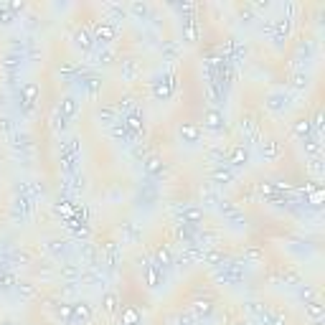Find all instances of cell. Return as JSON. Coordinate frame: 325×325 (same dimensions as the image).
I'll return each instance as SVG.
<instances>
[{
  "label": "cell",
  "instance_id": "cell-1",
  "mask_svg": "<svg viewBox=\"0 0 325 325\" xmlns=\"http://www.w3.org/2000/svg\"><path fill=\"white\" fill-rule=\"evenodd\" d=\"M264 107L269 112H277V115H282L287 107H290V94L285 89H272L267 97H264Z\"/></svg>",
  "mask_w": 325,
  "mask_h": 325
},
{
  "label": "cell",
  "instance_id": "cell-2",
  "mask_svg": "<svg viewBox=\"0 0 325 325\" xmlns=\"http://www.w3.org/2000/svg\"><path fill=\"white\" fill-rule=\"evenodd\" d=\"M102 282H104V277L97 267H86L79 274V285H84V287H94V285H102Z\"/></svg>",
  "mask_w": 325,
  "mask_h": 325
},
{
  "label": "cell",
  "instance_id": "cell-3",
  "mask_svg": "<svg viewBox=\"0 0 325 325\" xmlns=\"http://www.w3.org/2000/svg\"><path fill=\"white\" fill-rule=\"evenodd\" d=\"M279 153H282V145H279L277 140H262L259 142V155H262L264 160H274V158H279Z\"/></svg>",
  "mask_w": 325,
  "mask_h": 325
},
{
  "label": "cell",
  "instance_id": "cell-4",
  "mask_svg": "<svg viewBox=\"0 0 325 325\" xmlns=\"http://www.w3.org/2000/svg\"><path fill=\"white\" fill-rule=\"evenodd\" d=\"M120 76H122L125 81H135V79L140 76V61H137V59H127V61H122Z\"/></svg>",
  "mask_w": 325,
  "mask_h": 325
},
{
  "label": "cell",
  "instance_id": "cell-5",
  "mask_svg": "<svg viewBox=\"0 0 325 325\" xmlns=\"http://www.w3.org/2000/svg\"><path fill=\"white\" fill-rule=\"evenodd\" d=\"M117 36V28L112 23H107V20H102V23L97 26V41L102 43V46H110V43L115 41Z\"/></svg>",
  "mask_w": 325,
  "mask_h": 325
},
{
  "label": "cell",
  "instance_id": "cell-6",
  "mask_svg": "<svg viewBox=\"0 0 325 325\" xmlns=\"http://www.w3.org/2000/svg\"><path fill=\"white\" fill-rule=\"evenodd\" d=\"M102 10L107 13V23H112V26L117 23V20H125V18H127V10H125L120 3H104Z\"/></svg>",
  "mask_w": 325,
  "mask_h": 325
},
{
  "label": "cell",
  "instance_id": "cell-7",
  "mask_svg": "<svg viewBox=\"0 0 325 325\" xmlns=\"http://www.w3.org/2000/svg\"><path fill=\"white\" fill-rule=\"evenodd\" d=\"M211 181H213L216 186H226V183L234 181V170L226 168V165H216V168L211 170Z\"/></svg>",
  "mask_w": 325,
  "mask_h": 325
},
{
  "label": "cell",
  "instance_id": "cell-8",
  "mask_svg": "<svg viewBox=\"0 0 325 325\" xmlns=\"http://www.w3.org/2000/svg\"><path fill=\"white\" fill-rule=\"evenodd\" d=\"M59 274H61L64 282H76V285H79L81 267H79V264H74V262H64V264H61V269H59Z\"/></svg>",
  "mask_w": 325,
  "mask_h": 325
},
{
  "label": "cell",
  "instance_id": "cell-9",
  "mask_svg": "<svg viewBox=\"0 0 325 325\" xmlns=\"http://www.w3.org/2000/svg\"><path fill=\"white\" fill-rule=\"evenodd\" d=\"M239 132H242L244 140H257V122H254V117H242Z\"/></svg>",
  "mask_w": 325,
  "mask_h": 325
},
{
  "label": "cell",
  "instance_id": "cell-10",
  "mask_svg": "<svg viewBox=\"0 0 325 325\" xmlns=\"http://www.w3.org/2000/svg\"><path fill=\"white\" fill-rule=\"evenodd\" d=\"M97 120L102 125H107V127H112L117 122V110H115V107H99V110H97Z\"/></svg>",
  "mask_w": 325,
  "mask_h": 325
},
{
  "label": "cell",
  "instance_id": "cell-11",
  "mask_svg": "<svg viewBox=\"0 0 325 325\" xmlns=\"http://www.w3.org/2000/svg\"><path fill=\"white\" fill-rule=\"evenodd\" d=\"M201 219H203V208H198V206L183 208V224H188V226H196Z\"/></svg>",
  "mask_w": 325,
  "mask_h": 325
},
{
  "label": "cell",
  "instance_id": "cell-12",
  "mask_svg": "<svg viewBox=\"0 0 325 325\" xmlns=\"http://www.w3.org/2000/svg\"><path fill=\"white\" fill-rule=\"evenodd\" d=\"M247 160H249V150L244 145H236L231 150V155H229V163L231 165H247Z\"/></svg>",
  "mask_w": 325,
  "mask_h": 325
},
{
  "label": "cell",
  "instance_id": "cell-13",
  "mask_svg": "<svg viewBox=\"0 0 325 325\" xmlns=\"http://www.w3.org/2000/svg\"><path fill=\"white\" fill-rule=\"evenodd\" d=\"M120 234H125V239H130V242H137L140 236H142L140 226H137V224H132V221H125V224H120Z\"/></svg>",
  "mask_w": 325,
  "mask_h": 325
},
{
  "label": "cell",
  "instance_id": "cell-14",
  "mask_svg": "<svg viewBox=\"0 0 325 325\" xmlns=\"http://www.w3.org/2000/svg\"><path fill=\"white\" fill-rule=\"evenodd\" d=\"M74 43H76L81 51H89V49H92V36H89V31H86V28H79V31L74 33Z\"/></svg>",
  "mask_w": 325,
  "mask_h": 325
},
{
  "label": "cell",
  "instance_id": "cell-15",
  "mask_svg": "<svg viewBox=\"0 0 325 325\" xmlns=\"http://www.w3.org/2000/svg\"><path fill=\"white\" fill-rule=\"evenodd\" d=\"M61 168H64V173H74L76 170V155L69 153L66 147H61Z\"/></svg>",
  "mask_w": 325,
  "mask_h": 325
},
{
  "label": "cell",
  "instance_id": "cell-16",
  "mask_svg": "<svg viewBox=\"0 0 325 325\" xmlns=\"http://www.w3.org/2000/svg\"><path fill=\"white\" fill-rule=\"evenodd\" d=\"M49 252H51L56 259L66 257V254H69V242H66V239H54V242L49 244Z\"/></svg>",
  "mask_w": 325,
  "mask_h": 325
},
{
  "label": "cell",
  "instance_id": "cell-17",
  "mask_svg": "<svg viewBox=\"0 0 325 325\" xmlns=\"http://www.w3.org/2000/svg\"><path fill=\"white\" fill-rule=\"evenodd\" d=\"M292 132H295L300 140H308V135L313 132V125H310V120H297V122L292 125Z\"/></svg>",
  "mask_w": 325,
  "mask_h": 325
},
{
  "label": "cell",
  "instance_id": "cell-18",
  "mask_svg": "<svg viewBox=\"0 0 325 325\" xmlns=\"http://www.w3.org/2000/svg\"><path fill=\"white\" fill-rule=\"evenodd\" d=\"M305 313H308V318H310L313 323H323V305H320L318 300L305 302Z\"/></svg>",
  "mask_w": 325,
  "mask_h": 325
},
{
  "label": "cell",
  "instance_id": "cell-19",
  "mask_svg": "<svg viewBox=\"0 0 325 325\" xmlns=\"http://www.w3.org/2000/svg\"><path fill=\"white\" fill-rule=\"evenodd\" d=\"M125 127H127V132L135 137V132H140V127H142V120H140V112L135 110L132 115H127V120H125Z\"/></svg>",
  "mask_w": 325,
  "mask_h": 325
},
{
  "label": "cell",
  "instance_id": "cell-20",
  "mask_svg": "<svg viewBox=\"0 0 325 325\" xmlns=\"http://www.w3.org/2000/svg\"><path fill=\"white\" fill-rule=\"evenodd\" d=\"M38 97V86L36 84H26L23 92H20V104H33Z\"/></svg>",
  "mask_w": 325,
  "mask_h": 325
},
{
  "label": "cell",
  "instance_id": "cell-21",
  "mask_svg": "<svg viewBox=\"0 0 325 325\" xmlns=\"http://www.w3.org/2000/svg\"><path fill=\"white\" fill-rule=\"evenodd\" d=\"M59 112L64 117H74L76 115V99L74 97H64V102L59 104Z\"/></svg>",
  "mask_w": 325,
  "mask_h": 325
},
{
  "label": "cell",
  "instance_id": "cell-22",
  "mask_svg": "<svg viewBox=\"0 0 325 325\" xmlns=\"http://www.w3.org/2000/svg\"><path fill=\"white\" fill-rule=\"evenodd\" d=\"M181 135H183L188 142H198V137H201V127H198V125H183V127H181Z\"/></svg>",
  "mask_w": 325,
  "mask_h": 325
},
{
  "label": "cell",
  "instance_id": "cell-23",
  "mask_svg": "<svg viewBox=\"0 0 325 325\" xmlns=\"http://www.w3.org/2000/svg\"><path fill=\"white\" fill-rule=\"evenodd\" d=\"M221 125H224L221 112H219V110H208V115H206V127H208V130H221Z\"/></svg>",
  "mask_w": 325,
  "mask_h": 325
},
{
  "label": "cell",
  "instance_id": "cell-24",
  "mask_svg": "<svg viewBox=\"0 0 325 325\" xmlns=\"http://www.w3.org/2000/svg\"><path fill=\"white\" fill-rule=\"evenodd\" d=\"M15 290H18L20 300H33L36 297V285H31V282H15Z\"/></svg>",
  "mask_w": 325,
  "mask_h": 325
},
{
  "label": "cell",
  "instance_id": "cell-25",
  "mask_svg": "<svg viewBox=\"0 0 325 325\" xmlns=\"http://www.w3.org/2000/svg\"><path fill=\"white\" fill-rule=\"evenodd\" d=\"M15 287V277L8 269H0V292H10Z\"/></svg>",
  "mask_w": 325,
  "mask_h": 325
},
{
  "label": "cell",
  "instance_id": "cell-26",
  "mask_svg": "<svg viewBox=\"0 0 325 325\" xmlns=\"http://www.w3.org/2000/svg\"><path fill=\"white\" fill-rule=\"evenodd\" d=\"M160 51H163V56H165V59H170V61H173V59H176V56L181 54V46H178L176 41H163Z\"/></svg>",
  "mask_w": 325,
  "mask_h": 325
},
{
  "label": "cell",
  "instance_id": "cell-27",
  "mask_svg": "<svg viewBox=\"0 0 325 325\" xmlns=\"http://www.w3.org/2000/svg\"><path fill=\"white\" fill-rule=\"evenodd\" d=\"M201 201H203V206H216L219 203V193H216L213 188H208V186H203L201 188Z\"/></svg>",
  "mask_w": 325,
  "mask_h": 325
},
{
  "label": "cell",
  "instance_id": "cell-28",
  "mask_svg": "<svg viewBox=\"0 0 325 325\" xmlns=\"http://www.w3.org/2000/svg\"><path fill=\"white\" fill-rule=\"evenodd\" d=\"M308 84H310V76H308L305 71H295V74H292V89L302 92Z\"/></svg>",
  "mask_w": 325,
  "mask_h": 325
},
{
  "label": "cell",
  "instance_id": "cell-29",
  "mask_svg": "<svg viewBox=\"0 0 325 325\" xmlns=\"http://www.w3.org/2000/svg\"><path fill=\"white\" fill-rule=\"evenodd\" d=\"M155 259H158L155 264H158L160 269H163V267H170V264H173V257H170V252H168L165 247H160V249L155 252Z\"/></svg>",
  "mask_w": 325,
  "mask_h": 325
},
{
  "label": "cell",
  "instance_id": "cell-30",
  "mask_svg": "<svg viewBox=\"0 0 325 325\" xmlns=\"http://www.w3.org/2000/svg\"><path fill=\"white\" fill-rule=\"evenodd\" d=\"M145 170L150 173V176H158V173H163V160H160L158 155L147 158V163H145Z\"/></svg>",
  "mask_w": 325,
  "mask_h": 325
},
{
  "label": "cell",
  "instance_id": "cell-31",
  "mask_svg": "<svg viewBox=\"0 0 325 325\" xmlns=\"http://www.w3.org/2000/svg\"><path fill=\"white\" fill-rule=\"evenodd\" d=\"M51 127L56 130V132H64V130H66V117L59 112V107H56L54 115H51Z\"/></svg>",
  "mask_w": 325,
  "mask_h": 325
},
{
  "label": "cell",
  "instance_id": "cell-32",
  "mask_svg": "<svg viewBox=\"0 0 325 325\" xmlns=\"http://www.w3.org/2000/svg\"><path fill=\"white\" fill-rule=\"evenodd\" d=\"M71 313H74L76 318H81V320H89V318H92V308H89V302H79V305H74V308H71Z\"/></svg>",
  "mask_w": 325,
  "mask_h": 325
},
{
  "label": "cell",
  "instance_id": "cell-33",
  "mask_svg": "<svg viewBox=\"0 0 325 325\" xmlns=\"http://www.w3.org/2000/svg\"><path fill=\"white\" fill-rule=\"evenodd\" d=\"M110 61H115V49L104 46V49L97 51V64H110Z\"/></svg>",
  "mask_w": 325,
  "mask_h": 325
},
{
  "label": "cell",
  "instance_id": "cell-34",
  "mask_svg": "<svg viewBox=\"0 0 325 325\" xmlns=\"http://www.w3.org/2000/svg\"><path fill=\"white\" fill-rule=\"evenodd\" d=\"M117 110H120V112H130V115H132V112H135V97H132V94L122 97V99H120V107H117Z\"/></svg>",
  "mask_w": 325,
  "mask_h": 325
},
{
  "label": "cell",
  "instance_id": "cell-35",
  "mask_svg": "<svg viewBox=\"0 0 325 325\" xmlns=\"http://www.w3.org/2000/svg\"><path fill=\"white\" fill-rule=\"evenodd\" d=\"M213 308H211V302L208 300H196V302H193V313H196V315H208Z\"/></svg>",
  "mask_w": 325,
  "mask_h": 325
},
{
  "label": "cell",
  "instance_id": "cell-36",
  "mask_svg": "<svg viewBox=\"0 0 325 325\" xmlns=\"http://www.w3.org/2000/svg\"><path fill=\"white\" fill-rule=\"evenodd\" d=\"M0 132H3V135H13L15 132V122L10 117H0Z\"/></svg>",
  "mask_w": 325,
  "mask_h": 325
},
{
  "label": "cell",
  "instance_id": "cell-37",
  "mask_svg": "<svg viewBox=\"0 0 325 325\" xmlns=\"http://www.w3.org/2000/svg\"><path fill=\"white\" fill-rule=\"evenodd\" d=\"M104 310H107V313H115V310H117V295L110 292V295L104 297Z\"/></svg>",
  "mask_w": 325,
  "mask_h": 325
},
{
  "label": "cell",
  "instance_id": "cell-38",
  "mask_svg": "<svg viewBox=\"0 0 325 325\" xmlns=\"http://www.w3.org/2000/svg\"><path fill=\"white\" fill-rule=\"evenodd\" d=\"M130 13H135L137 18H145L147 15V5L145 3H132V5H130Z\"/></svg>",
  "mask_w": 325,
  "mask_h": 325
},
{
  "label": "cell",
  "instance_id": "cell-39",
  "mask_svg": "<svg viewBox=\"0 0 325 325\" xmlns=\"http://www.w3.org/2000/svg\"><path fill=\"white\" fill-rule=\"evenodd\" d=\"M300 297L305 300V302H313V297H315V290H313V287H308V285H305V287H300Z\"/></svg>",
  "mask_w": 325,
  "mask_h": 325
},
{
  "label": "cell",
  "instance_id": "cell-40",
  "mask_svg": "<svg viewBox=\"0 0 325 325\" xmlns=\"http://www.w3.org/2000/svg\"><path fill=\"white\" fill-rule=\"evenodd\" d=\"M302 142H305V147H308V153H320V145H318V140H302Z\"/></svg>",
  "mask_w": 325,
  "mask_h": 325
},
{
  "label": "cell",
  "instance_id": "cell-41",
  "mask_svg": "<svg viewBox=\"0 0 325 325\" xmlns=\"http://www.w3.org/2000/svg\"><path fill=\"white\" fill-rule=\"evenodd\" d=\"M259 257H262V249H257V247H252V249L244 252V259H259Z\"/></svg>",
  "mask_w": 325,
  "mask_h": 325
},
{
  "label": "cell",
  "instance_id": "cell-42",
  "mask_svg": "<svg viewBox=\"0 0 325 325\" xmlns=\"http://www.w3.org/2000/svg\"><path fill=\"white\" fill-rule=\"evenodd\" d=\"M132 153H135V158H145V155H147V147H145V145H135Z\"/></svg>",
  "mask_w": 325,
  "mask_h": 325
},
{
  "label": "cell",
  "instance_id": "cell-43",
  "mask_svg": "<svg viewBox=\"0 0 325 325\" xmlns=\"http://www.w3.org/2000/svg\"><path fill=\"white\" fill-rule=\"evenodd\" d=\"M310 125H313V127H315V130H320V127H323V115H320V112H318V115H315V120H313V122H310Z\"/></svg>",
  "mask_w": 325,
  "mask_h": 325
},
{
  "label": "cell",
  "instance_id": "cell-44",
  "mask_svg": "<svg viewBox=\"0 0 325 325\" xmlns=\"http://www.w3.org/2000/svg\"><path fill=\"white\" fill-rule=\"evenodd\" d=\"M5 104H8V94L0 92V107H5Z\"/></svg>",
  "mask_w": 325,
  "mask_h": 325
},
{
  "label": "cell",
  "instance_id": "cell-45",
  "mask_svg": "<svg viewBox=\"0 0 325 325\" xmlns=\"http://www.w3.org/2000/svg\"><path fill=\"white\" fill-rule=\"evenodd\" d=\"M236 325H252V323H247V320H239V323H236Z\"/></svg>",
  "mask_w": 325,
  "mask_h": 325
},
{
  "label": "cell",
  "instance_id": "cell-46",
  "mask_svg": "<svg viewBox=\"0 0 325 325\" xmlns=\"http://www.w3.org/2000/svg\"><path fill=\"white\" fill-rule=\"evenodd\" d=\"M3 325H15V323H10V320H5V323H3Z\"/></svg>",
  "mask_w": 325,
  "mask_h": 325
}]
</instances>
